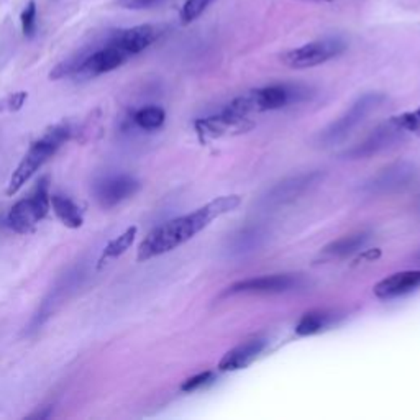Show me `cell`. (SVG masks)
<instances>
[{"label": "cell", "instance_id": "cell-1", "mask_svg": "<svg viewBox=\"0 0 420 420\" xmlns=\"http://www.w3.org/2000/svg\"><path fill=\"white\" fill-rule=\"evenodd\" d=\"M240 202L241 197L236 194L220 196L210 201L209 204L191 212V214L177 217V219H172L166 222V224L156 227L138 246L136 260L148 261L156 258V256L170 253L177 246L184 245L186 241L194 238L197 234H201L219 217L235 210L240 205Z\"/></svg>", "mask_w": 420, "mask_h": 420}, {"label": "cell", "instance_id": "cell-2", "mask_svg": "<svg viewBox=\"0 0 420 420\" xmlns=\"http://www.w3.org/2000/svg\"><path fill=\"white\" fill-rule=\"evenodd\" d=\"M71 136V127L68 123H58V125L49 127L37 141L32 143L28 148L27 155L18 163L17 170L10 176L7 186V196L12 197L37 174V171L61 148Z\"/></svg>", "mask_w": 420, "mask_h": 420}, {"label": "cell", "instance_id": "cell-3", "mask_svg": "<svg viewBox=\"0 0 420 420\" xmlns=\"http://www.w3.org/2000/svg\"><path fill=\"white\" fill-rule=\"evenodd\" d=\"M304 89L299 86H288V84H274L261 89H253L243 96L236 97L227 107V110L241 117H251L255 113H263L269 110H278L289 103L304 97Z\"/></svg>", "mask_w": 420, "mask_h": 420}, {"label": "cell", "instance_id": "cell-4", "mask_svg": "<svg viewBox=\"0 0 420 420\" xmlns=\"http://www.w3.org/2000/svg\"><path fill=\"white\" fill-rule=\"evenodd\" d=\"M51 209V196H49V177L44 176L39 179L37 187L32 191L27 199L18 201L8 212L7 222L10 229L17 234H32L34 227L48 215Z\"/></svg>", "mask_w": 420, "mask_h": 420}, {"label": "cell", "instance_id": "cell-5", "mask_svg": "<svg viewBox=\"0 0 420 420\" xmlns=\"http://www.w3.org/2000/svg\"><path fill=\"white\" fill-rule=\"evenodd\" d=\"M383 101L384 96L376 92L359 97L338 120H335L329 128H325L322 135H320V143H322L324 146H332L335 143L343 141L369 113L376 110V108L381 106Z\"/></svg>", "mask_w": 420, "mask_h": 420}, {"label": "cell", "instance_id": "cell-6", "mask_svg": "<svg viewBox=\"0 0 420 420\" xmlns=\"http://www.w3.org/2000/svg\"><path fill=\"white\" fill-rule=\"evenodd\" d=\"M345 48H347V44L340 38H324L289 49L281 56V61L291 69L315 68L340 56L345 51Z\"/></svg>", "mask_w": 420, "mask_h": 420}, {"label": "cell", "instance_id": "cell-7", "mask_svg": "<svg viewBox=\"0 0 420 420\" xmlns=\"http://www.w3.org/2000/svg\"><path fill=\"white\" fill-rule=\"evenodd\" d=\"M251 127L248 117L235 115V113L229 112L225 108L224 112L219 115L199 118L196 122V130L199 133V136L204 138H219L229 133H240L248 130Z\"/></svg>", "mask_w": 420, "mask_h": 420}, {"label": "cell", "instance_id": "cell-8", "mask_svg": "<svg viewBox=\"0 0 420 420\" xmlns=\"http://www.w3.org/2000/svg\"><path fill=\"white\" fill-rule=\"evenodd\" d=\"M128 59V54L120 49L115 44H108L107 48L98 49V51L92 53L91 56L84 58L81 66L77 69V76H86V77H94L98 76V74L110 72L113 69L120 68L123 63Z\"/></svg>", "mask_w": 420, "mask_h": 420}, {"label": "cell", "instance_id": "cell-9", "mask_svg": "<svg viewBox=\"0 0 420 420\" xmlns=\"http://www.w3.org/2000/svg\"><path fill=\"white\" fill-rule=\"evenodd\" d=\"M298 284H299V278L293 274L261 276V278H251L234 284L231 286V293L276 294V293H286V291L295 288Z\"/></svg>", "mask_w": 420, "mask_h": 420}, {"label": "cell", "instance_id": "cell-10", "mask_svg": "<svg viewBox=\"0 0 420 420\" xmlns=\"http://www.w3.org/2000/svg\"><path fill=\"white\" fill-rule=\"evenodd\" d=\"M265 347L266 342L260 337L245 340L238 347H235L224 355V358L219 363V369L220 371H238V369L248 368L263 353Z\"/></svg>", "mask_w": 420, "mask_h": 420}, {"label": "cell", "instance_id": "cell-11", "mask_svg": "<svg viewBox=\"0 0 420 420\" xmlns=\"http://www.w3.org/2000/svg\"><path fill=\"white\" fill-rule=\"evenodd\" d=\"M420 288V269L416 271H402V273H396L388 276L383 281L374 286V295L378 299L389 300L399 295L409 294L412 291Z\"/></svg>", "mask_w": 420, "mask_h": 420}, {"label": "cell", "instance_id": "cell-12", "mask_svg": "<svg viewBox=\"0 0 420 420\" xmlns=\"http://www.w3.org/2000/svg\"><path fill=\"white\" fill-rule=\"evenodd\" d=\"M140 189V182L130 176H117L106 179L102 184L97 186V201L102 207H113L120 204L122 201L132 197Z\"/></svg>", "mask_w": 420, "mask_h": 420}, {"label": "cell", "instance_id": "cell-13", "mask_svg": "<svg viewBox=\"0 0 420 420\" xmlns=\"http://www.w3.org/2000/svg\"><path fill=\"white\" fill-rule=\"evenodd\" d=\"M158 37H160V32H158L156 27H153V25H138V27L118 32L115 38L112 39V44L123 49L130 56V54H138L143 49H146L150 44L156 42Z\"/></svg>", "mask_w": 420, "mask_h": 420}, {"label": "cell", "instance_id": "cell-14", "mask_svg": "<svg viewBox=\"0 0 420 420\" xmlns=\"http://www.w3.org/2000/svg\"><path fill=\"white\" fill-rule=\"evenodd\" d=\"M414 172H416V170L411 165H406V163L391 166L388 170H383L378 176H374L367 184V191L371 192V194H384V192L399 189V187L406 186L412 179Z\"/></svg>", "mask_w": 420, "mask_h": 420}, {"label": "cell", "instance_id": "cell-15", "mask_svg": "<svg viewBox=\"0 0 420 420\" xmlns=\"http://www.w3.org/2000/svg\"><path fill=\"white\" fill-rule=\"evenodd\" d=\"M404 135H406V133H404L401 128H399L396 123L393 122V118H389L388 123H384L383 127H379L371 136H368L367 140L362 143V145L353 148V150L350 151V155L357 156V158L369 156V155H373V153L384 150V148L389 146L394 141H397L399 138Z\"/></svg>", "mask_w": 420, "mask_h": 420}, {"label": "cell", "instance_id": "cell-16", "mask_svg": "<svg viewBox=\"0 0 420 420\" xmlns=\"http://www.w3.org/2000/svg\"><path fill=\"white\" fill-rule=\"evenodd\" d=\"M315 174H305L299 177H293V179L281 182L279 186H276L268 197L269 204H284L291 199H294L295 196H299L305 187H307Z\"/></svg>", "mask_w": 420, "mask_h": 420}, {"label": "cell", "instance_id": "cell-17", "mask_svg": "<svg viewBox=\"0 0 420 420\" xmlns=\"http://www.w3.org/2000/svg\"><path fill=\"white\" fill-rule=\"evenodd\" d=\"M51 209L59 220L63 222V225H66L68 229H79L82 227V214L81 209L74 204L68 197L54 194L51 196Z\"/></svg>", "mask_w": 420, "mask_h": 420}, {"label": "cell", "instance_id": "cell-18", "mask_svg": "<svg viewBox=\"0 0 420 420\" xmlns=\"http://www.w3.org/2000/svg\"><path fill=\"white\" fill-rule=\"evenodd\" d=\"M333 312H329V310H312V312L303 315V319L295 325V333L300 335V337H310V335L320 333L333 322Z\"/></svg>", "mask_w": 420, "mask_h": 420}, {"label": "cell", "instance_id": "cell-19", "mask_svg": "<svg viewBox=\"0 0 420 420\" xmlns=\"http://www.w3.org/2000/svg\"><path fill=\"white\" fill-rule=\"evenodd\" d=\"M136 231H138L136 227H128V229L123 231L120 236H117V238L108 241L107 246L102 251L97 268L101 269L102 266L106 265V261L112 260V258H118V256H122L123 253H125V251L132 246L133 240H135Z\"/></svg>", "mask_w": 420, "mask_h": 420}, {"label": "cell", "instance_id": "cell-20", "mask_svg": "<svg viewBox=\"0 0 420 420\" xmlns=\"http://www.w3.org/2000/svg\"><path fill=\"white\" fill-rule=\"evenodd\" d=\"M368 240L367 234H355L350 236H343L337 241H333L332 245H329L325 248V253L332 255V256H347L353 251H357L359 246H363L364 241Z\"/></svg>", "mask_w": 420, "mask_h": 420}, {"label": "cell", "instance_id": "cell-21", "mask_svg": "<svg viewBox=\"0 0 420 420\" xmlns=\"http://www.w3.org/2000/svg\"><path fill=\"white\" fill-rule=\"evenodd\" d=\"M166 113L161 107H145L135 113V122L138 127L145 130H156L165 123Z\"/></svg>", "mask_w": 420, "mask_h": 420}, {"label": "cell", "instance_id": "cell-22", "mask_svg": "<svg viewBox=\"0 0 420 420\" xmlns=\"http://www.w3.org/2000/svg\"><path fill=\"white\" fill-rule=\"evenodd\" d=\"M214 2V0H186L182 5L179 18L182 25H189L201 17L205 12V8Z\"/></svg>", "mask_w": 420, "mask_h": 420}, {"label": "cell", "instance_id": "cell-23", "mask_svg": "<svg viewBox=\"0 0 420 420\" xmlns=\"http://www.w3.org/2000/svg\"><path fill=\"white\" fill-rule=\"evenodd\" d=\"M391 118L404 133H420V108H417V110L414 112L401 113V115H396Z\"/></svg>", "mask_w": 420, "mask_h": 420}, {"label": "cell", "instance_id": "cell-24", "mask_svg": "<svg viewBox=\"0 0 420 420\" xmlns=\"http://www.w3.org/2000/svg\"><path fill=\"white\" fill-rule=\"evenodd\" d=\"M20 20H22V30L25 37H32L34 33V27H37V4H34V0H30L22 12Z\"/></svg>", "mask_w": 420, "mask_h": 420}, {"label": "cell", "instance_id": "cell-25", "mask_svg": "<svg viewBox=\"0 0 420 420\" xmlns=\"http://www.w3.org/2000/svg\"><path fill=\"white\" fill-rule=\"evenodd\" d=\"M212 378H214V373L212 371H204V373L196 374V376L186 379V381L182 383L181 391H184V393L197 391V389H201L202 386H205V384H209L212 381Z\"/></svg>", "mask_w": 420, "mask_h": 420}, {"label": "cell", "instance_id": "cell-26", "mask_svg": "<svg viewBox=\"0 0 420 420\" xmlns=\"http://www.w3.org/2000/svg\"><path fill=\"white\" fill-rule=\"evenodd\" d=\"M28 98V94L25 91H20V92H15L12 94V96H8L5 101L2 102V106H0V108L2 110H8V112H18L20 108L23 107L25 101Z\"/></svg>", "mask_w": 420, "mask_h": 420}, {"label": "cell", "instance_id": "cell-27", "mask_svg": "<svg viewBox=\"0 0 420 420\" xmlns=\"http://www.w3.org/2000/svg\"><path fill=\"white\" fill-rule=\"evenodd\" d=\"M158 2H160V0H117V4L120 5L122 8H128V10L148 8Z\"/></svg>", "mask_w": 420, "mask_h": 420}]
</instances>
